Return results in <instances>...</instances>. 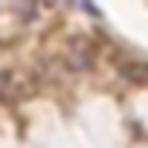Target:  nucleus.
Instances as JSON below:
<instances>
[{"mask_svg": "<svg viewBox=\"0 0 148 148\" xmlns=\"http://www.w3.org/2000/svg\"><path fill=\"white\" fill-rule=\"evenodd\" d=\"M122 76L134 84H148V64H139V61H128L122 64Z\"/></svg>", "mask_w": 148, "mask_h": 148, "instance_id": "nucleus-2", "label": "nucleus"}, {"mask_svg": "<svg viewBox=\"0 0 148 148\" xmlns=\"http://www.w3.org/2000/svg\"><path fill=\"white\" fill-rule=\"evenodd\" d=\"M12 93H15V79H12V73H0V102H6Z\"/></svg>", "mask_w": 148, "mask_h": 148, "instance_id": "nucleus-3", "label": "nucleus"}, {"mask_svg": "<svg viewBox=\"0 0 148 148\" xmlns=\"http://www.w3.org/2000/svg\"><path fill=\"white\" fill-rule=\"evenodd\" d=\"M96 58V47L90 38H73L67 44V64L73 70H87Z\"/></svg>", "mask_w": 148, "mask_h": 148, "instance_id": "nucleus-1", "label": "nucleus"}]
</instances>
